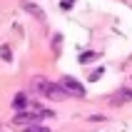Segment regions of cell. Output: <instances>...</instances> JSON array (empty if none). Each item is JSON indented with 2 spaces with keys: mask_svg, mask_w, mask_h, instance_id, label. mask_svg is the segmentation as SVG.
Here are the masks:
<instances>
[{
  "mask_svg": "<svg viewBox=\"0 0 132 132\" xmlns=\"http://www.w3.org/2000/svg\"><path fill=\"white\" fill-rule=\"evenodd\" d=\"M60 87L65 90V95H75V97H85V87H82L77 80H72V77H62V82H60Z\"/></svg>",
  "mask_w": 132,
  "mask_h": 132,
  "instance_id": "6da1fadb",
  "label": "cell"
},
{
  "mask_svg": "<svg viewBox=\"0 0 132 132\" xmlns=\"http://www.w3.org/2000/svg\"><path fill=\"white\" fill-rule=\"evenodd\" d=\"M45 97H50V100H65V90L60 87V85H55V82H47V87H45V92H43Z\"/></svg>",
  "mask_w": 132,
  "mask_h": 132,
  "instance_id": "7a4b0ae2",
  "label": "cell"
},
{
  "mask_svg": "<svg viewBox=\"0 0 132 132\" xmlns=\"http://www.w3.org/2000/svg\"><path fill=\"white\" fill-rule=\"evenodd\" d=\"M125 102H132V87H125L115 97H110V105H125Z\"/></svg>",
  "mask_w": 132,
  "mask_h": 132,
  "instance_id": "3957f363",
  "label": "cell"
},
{
  "mask_svg": "<svg viewBox=\"0 0 132 132\" xmlns=\"http://www.w3.org/2000/svg\"><path fill=\"white\" fill-rule=\"evenodd\" d=\"M47 82H50V80H45V77H40V75H37V77H32V82H30V87L35 90L37 95H43V92H45V87H47Z\"/></svg>",
  "mask_w": 132,
  "mask_h": 132,
  "instance_id": "277c9868",
  "label": "cell"
},
{
  "mask_svg": "<svg viewBox=\"0 0 132 132\" xmlns=\"http://www.w3.org/2000/svg\"><path fill=\"white\" fill-rule=\"evenodd\" d=\"M22 7H25V10H28L30 15H35L37 20H43V18H45V13H43V10H40V7H37V5H32L30 0H22Z\"/></svg>",
  "mask_w": 132,
  "mask_h": 132,
  "instance_id": "5b68a950",
  "label": "cell"
},
{
  "mask_svg": "<svg viewBox=\"0 0 132 132\" xmlns=\"http://www.w3.org/2000/svg\"><path fill=\"white\" fill-rule=\"evenodd\" d=\"M25 105H28V97H25V95H15L13 97V107H15V110H22Z\"/></svg>",
  "mask_w": 132,
  "mask_h": 132,
  "instance_id": "8992f818",
  "label": "cell"
},
{
  "mask_svg": "<svg viewBox=\"0 0 132 132\" xmlns=\"http://www.w3.org/2000/svg\"><path fill=\"white\" fill-rule=\"evenodd\" d=\"M92 60H97V52H92V50H87V52L80 55V62H92Z\"/></svg>",
  "mask_w": 132,
  "mask_h": 132,
  "instance_id": "52a82bcc",
  "label": "cell"
},
{
  "mask_svg": "<svg viewBox=\"0 0 132 132\" xmlns=\"http://www.w3.org/2000/svg\"><path fill=\"white\" fill-rule=\"evenodd\" d=\"M0 57L5 60V62H7V60H13V52H10V47H7V45H3V47H0Z\"/></svg>",
  "mask_w": 132,
  "mask_h": 132,
  "instance_id": "ba28073f",
  "label": "cell"
},
{
  "mask_svg": "<svg viewBox=\"0 0 132 132\" xmlns=\"http://www.w3.org/2000/svg\"><path fill=\"white\" fill-rule=\"evenodd\" d=\"M25 132H50V130L43 125H30V127H25Z\"/></svg>",
  "mask_w": 132,
  "mask_h": 132,
  "instance_id": "9c48e42d",
  "label": "cell"
},
{
  "mask_svg": "<svg viewBox=\"0 0 132 132\" xmlns=\"http://www.w3.org/2000/svg\"><path fill=\"white\" fill-rule=\"evenodd\" d=\"M60 43H62V37L55 35V40H52V47H55V50H60Z\"/></svg>",
  "mask_w": 132,
  "mask_h": 132,
  "instance_id": "30bf717a",
  "label": "cell"
}]
</instances>
